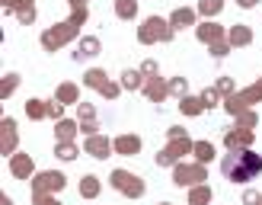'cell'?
Wrapping results in <instances>:
<instances>
[{"instance_id":"obj_1","label":"cell","mask_w":262,"mask_h":205,"mask_svg":"<svg viewBox=\"0 0 262 205\" xmlns=\"http://www.w3.org/2000/svg\"><path fill=\"white\" fill-rule=\"evenodd\" d=\"M221 170L233 183H246V179H256L262 173V157L253 151H230L224 163H221Z\"/></svg>"}]
</instances>
